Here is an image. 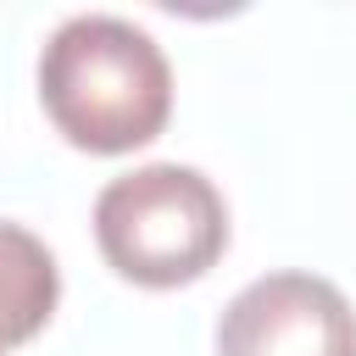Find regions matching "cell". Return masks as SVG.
Masks as SVG:
<instances>
[{"label":"cell","instance_id":"1","mask_svg":"<svg viewBox=\"0 0 356 356\" xmlns=\"http://www.w3.org/2000/svg\"><path fill=\"white\" fill-rule=\"evenodd\" d=\"M39 100L56 134L89 156L150 145L172 117V67L128 17H67L39 50Z\"/></svg>","mask_w":356,"mask_h":356},{"label":"cell","instance_id":"4","mask_svg":"<svg viewBox=\"0 0 356 356\" xmlns=\"http://www.w3.org/2000/svg\"><path fill=\"white\" fill-rule=\"evenodd\" d=\"M61 300L56 256L39 234L0 217V350L28 345Z\"/></svg>","mask_w":356,"mask_h":356},{"label":"cell","instance_id":"2","mask_svg":"<svg viewBox=\"0 0 356 356\" xmlns=\"http://www.w3.org/2000/svg\"><path fill=\"white\" fill-rule=\"evenodd\" d=\"M95 245L106 267L145 289H178L228 250V206L200 167L150 161L95 195Z\"/></svg>","mask_w":356,"mask_h":356},{"label":"cell","instance_id":"3","mask_svg":"<svg viewBox=\"0 0 356 356\" xmlns=\"http://www.w3.org/2000/svg\"><path fill=\"white\" fill-rule=\"evenodd\" d=\"M217 356H356V312L317 273H267L222 306Z\"/></svg>","mask_w":356,"mask_h":356}]
</instances>
